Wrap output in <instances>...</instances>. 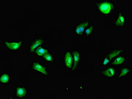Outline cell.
Masks as SVG:
<instances>
[{
	"instance_id": "cell-10",
	"label": "cell",
	"mask_w": 132,
	"mask_h": 99,
	"mask_svg": "<svg viewBox=\"0 0 132 99\" xmlns=\"http://www.w3.org/2000/svg\"><path fill=\"white\" fill-rule=\"evenodd\" d=\"M131 70L127 67H124L120 69V73L117 76L118 79H120L129 74Z\"/></svg>"
},
{
	"instance_id": "cell-8",
	"label": "cell",
	"mask_w": 132,
	"mask_h": 99,
	"mask_svg": "<svg viewBox=\"0 0 132 99\" xmlns=\"http://www.w3.org/2000/svg\"><path fill=\"white\" fill-rule=\"evenodd\" d=\"M125 23V18L122 13L119 14L117 20L114 23V25L116 26H123Z\"/></svg>"
},
{
	"instance_id": "cell-16",
	"label": "cell",
	"mask_w": 132,
	"mask_h": 99,
	"mask_svg": "<svg viewBox=\"0 0 132 99\" xmlns=\"http://www.w3.org/2000/svg\"><path fill=\"white\" fill-rule=\"evenodd\" d=\"M10 78L9 76L7 74H3L1 77V82L3 83H8L10 81Z\"/></svg>"
},
{
	"instance_id": "cell-2",
	"label": "cell",
	"mask_w": 132,
	"mask_h": 99,
	"mask_svg": "<svg viewBox=\"0 0 132 99\" xmlns=\"http://www.w3.org/2000/svg\"><path fill=\"white\" fill-rule=\"evenodd\" d=\"M123 52V50H115L112 51L105 57L102 63V65L104 66L107 65L114 57H116Z\"/></svg>"
},
{
	"instance_id": "cell-11",
	"label": "cell",
	"mask_w": 132,
	"mask_h": 99,
	"mask_svg": "<svg viewBox=\"0 0 132 99\" xmlns=\"http://www.w3.org/2000/svg\"><path fill=\"white\" fill-rule=\"evenodd\" d=\"M126 61V58L123 56H120L116 58L113 62L112 64L113 66H119L124 64Z\"/></svg>"
},
{
	"instance_id": "cell-12",
	"label": "cell",
	"mask_w": 132,
	"mask_h": 99,
	"mask_svg": "<svg viewBox=\"0 0 132 99\" xmlns=\"http://www.w3.org/2000/svg\"><path fill=\"white\" fill-rule=\"evenodd\" d=\"M44 41L43 40L41 39H38L36 40L30 46L29 48L30 52H33L36 48L42 44Z\"/></svg>"
},
{
	"instance_id": "cell-14",
	"label": "cell",
	"mask_w": 132,
	"mask_h": 99,
	"mask_svg": "<svg viewBox=\"0 0 132 99\" xmlns=\"http://www.w3.org/2000/svg\"><path fill=\"white\" fill-rule=\"evenodd\" d=\"M36 53L38 56H43L48 53V51L43 48L40 47L36 51Z\"/></svg>"
},
{
	"instance_id": "cell-6",
	"label": "cell",
	"mask_w": 132,
	"mask_h": 99,
	"mask_svg": "<svg viewBox=\"0 0 132 99\" xmlns=\"http://www.w3.org/2000/svg\"><path fill=\"white\" fill-rule=\"evenodd\" d=\"M72 57L71 53L68 52L65 57V63L66 66L69 69L71 68L72 64Z\"/></svg>"
},
{
	"instance_id": "cell-9",
	"label": "cell",
	"mask_w": 132,
	"mask_h": 99,
	"mask_svg": "<svg viewBox=\"0 0 132 99\" xmlns=\"http://www.w3.org/2000/svg\"><path fill=\"white\" fill-rule=\"evenodd\" d=\"M22 43V41L18 43L5 42L6 45L8 48L12 50H16L19 49L21 46Z\"/></svg>"
},
{
	"instance_id": "cell-13",
	"label": "cell",
	"mask_w": 132,
	"mask_h": 99,
	"mask_svg": "<svg viewBox=\"0 0 132 99\" xmlns=\"http://www.w3.org/2000/svg\"><path fill=\"white\" fill-rule=\"evenodd\" d=\"M27 91L24 87H19L17 89V95L19 97H24L26 95Z\"/></svg>"
},
{
	"instance_id": "cell-1",
	"label": "cell",
	"mask_w": 132,
	"mask_h": 99,
	"mask_svg": "<svg viewBox=\"0 0 132 99\" xmlns=\"http://www.w3.org/2000/svg\"><path fill=\"white\" fill-rule=\"evenodd\" d=\"M97 7L102 13L108 14L110 13L113 8V4L112 2L104 1L96 4Z\"/></svg>"
},
{
	"instance_id": "cell-3",
	"label": "cell",
	"mask_w": 132,
	"mask_h": 99,
	"mask_svg": "<svg viewBox=\"0 0 132 99\" xmlns=\"http://www.w3.org/2000/svg\"><path fill=\"white\" fill-rule=\"evenodd\" d=\"M90 23L89 20H86L78 24L75 28V32L76 34L80 36L82 35L84 31L89 26Z\"/></svg>"
},
{
	"instance_id": "cell-4",
	"label": "cell",
	"mask_w": 132,
	"mask_h": 99,
	"mask_svg": "<svg viewBox=\"0 0 132 99\" xmlns=\"http://www.w3.org/2000/svg\"><path fill=\"white\" fill-rule=\"evenodd\" d=\"M116 74V71L115 69L112 67L107 68L101 72L102 75L105 77L109 79H112L114 78Z\"/></svg>"
},
{
	"instance_id": "cell-17",
	"label": "cell",
	"mask_w": 132,
	"mask_h": 99,
	"mask_svg": "<svg viewBox=\"0 0 132 99\" xmlns=\"http://www.w3.org/2000/svg\"><path fill=\"white\" fill-rule=\"evenodd\" d=\"M43 57L46 60H47L48 61L51 62L53 61V58H52V56L48 53H47L44 55Z\"/></svg>"
},
{
	"instance_id": "cell-15",
	"label": "cell",
	"mask_w": 132,
	"mask_h": 99,
	"mask_svg": "<svg viewBox=\"0 0 132 99\" xmlns=\"http://www.w3.org/2000/svg\"><path fill=\"white\" fill-rule=\"evenodd\" d=\"M93 32V25H92L88 26L85 31V34L86 36L89 37L92 34Z\"/></svg>"
},
{
	"instance_id": "cell-5",
	"label": "cell",
	"mask_w": 132,
	"mask_h": 99,
	"mask_svg": "<svg viewBox=\"0 0 132 99\" xmlns=\"http://www.w3.org/2000/svg\"><path fill=\"white\" fill-rule=\"evenodd\" d=\"M32 67L36 71H39L40 73L44 75L47 76V73L46 69L44 67H43L40 64L34 62L32 64Z\"/></svg>"
},
{
	"instance_id": "cell-7",
	"label": "cell",
	"mask_w": 132,
	"mask_h": 99,
	"mask_svg": "<svg viewBox=\"0 0 132 99\" xmlns=\"http://www.w3.org/2000/svg\"><path fill=\"white\" fill-rule=\"evenodd\" d=\"M73 65L72 70H75L78 65L80 59V54L78 51H75L73 52Z\"/></svg>"
}]
</instances>
